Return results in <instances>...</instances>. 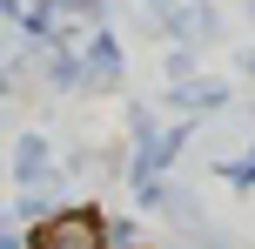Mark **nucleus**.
Instances as JSON below:
<instances>
[{
    "label": "nucleus",
    "instance_id": "nucleus-1",
    "mask_svg": "<svg viewBox=\"0 0 255 249\" xmlns=\"http://www.w3.org/2000/svg\"><path fill=\"white\" fill-rule=\"evenodd\" d=\"M108 236H115V229L94 209H67V216H47V223L34 229V249H108Z\"/></svg>",
    "mask_w": 255,
    "mask_h": 249
},
{
    "label": "nucleus",
    "instance_id": "nucleus-2",
    "mask_svg": "<svg viewBox=\"0 0 255 249\" xmlns=\"http://www.w3.org/2000/svg\"><path fill=\"white\" fill-rule=\"evenodd\" d=\"M13 175H20V182H40V175H47V142H40V135H20V148H13Z\"/></svg>",
    "mask_w": 255,
    "mask_h": 249
},
{
    "label": "nucleus",
    "instance_id": "nucleus-3",
    "mask_svg": "<svg viewBox=\"0 0 255 249\" xmlns=\"http://www.w3.org/2000/svg\"><path fill=\"white\" fill-rule=\"evenodd\" d=\"M175 101L188 108V115H202V108H222L229 94H222V81H181V88H175Z\"/></svg>",
    "mask_w": 255,
    "mask_h": 249
},
{
    "label": "nucleus",
    "instance_id": "nucleus-4",
    "mask_svg": "<svg viewBox=\"0 0 255 249\" xmlns=\"http://www.w3.org/2000/svg\"><path fill=\"white\" fill-rule=\"evenodd\" d=\"M88 67H94V74H121V47H115V34H94Z\"/></svg>",
    "mask_w": 255,
    "mask_h": 249
},
{
    "label": "nucleus",
    "instance_id": "nucleus-5",
    "mask_svg": "<svg viewBox=\"0 0 255 249\" xmlns=\"http://www.w3.org/2000/svg\"><path fill=\"white\" fill-rule=\"evenodd\" d=\"M229 182H242V189L255 182V155H242V162H235V169H229Z\"/></svg>",
    "mask_w": 255,
    "mask_h": 249
},
{
    "label": "nucleus",
    "instance_id": "nucleus-6",
    "mask_svg": "<svg viewBox=\"0 0 255 249\" xmlns=\"http://www.w3.org/2000/svg\"><path fill=\"white\" fill-rule=\"evenodd\" d=\"M61 7H67V13H88V7H94V0H61Z\"/></svg>",
    "mask_w": 255,
    "mask_h": 249
},
{
    "label": "nucleus",
    "instance_id": "nucleus-7",
    "mask_svg": "<svg viewBox=\"0 0 255 249\" xmlns=\"http://www.w3.org/2000/svg\"><path fill=\"white\" fill-rule=\"evenodd\" d=\"M249 67H255V54H249Z\"/></svg>",
    "mask_w": 255,
    "mask_h": 249
}]
</instances>
